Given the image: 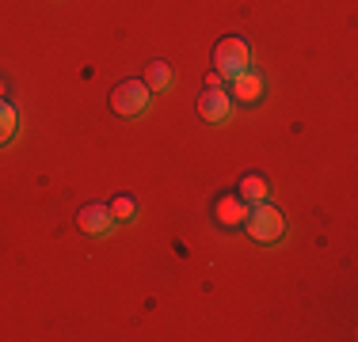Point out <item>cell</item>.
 Listing matches in <instances>:
<instances>
[{
  "mask_svg": "<svg viewBox=\"0 0 358 342\" xmlns=\"http://www.w3.org/2000/svg\"><path fill=\"white\" fill-rule=\"evenodd\" d=\"M221 80H225V76H221L217 68H214V73H206V88H221Z\"/></svg>",
  "mask_w": 358,
  "mask_h": 342,
  "instance_id": "cell-12",
  "label": "cell"
},
{
  "mask_svg": "<svg viewBox=\"0 0 358 342\" xmlns=\"http://www.w3.org/2000/svg\"><path fill=\"white\" fill-rule=\"evenodd\" d=\"M149 96L152 91L145 88V80H122L115 91H110V110L122 114V118H134V114H141V110L149 107Z\"/></svg>",
  "mask_w": 358,
  "mask_h": 342,
  "instance_id": "cell-3",
  "label": "cell"
},
{
  "mask_svg": "<svg viewBox=\"0 0 358 342\" xmlns=\"http://www.w3.org/2000/svg\"><path fill=\"white\" fill-rule=\"evenodd\" d=\"M229 110H233V103H229V96L221 88H210V91H202V99H199V114L206 118V122H229Z\"/></svg>",
  "mask_w": 358,
  "mask_h": 342,
  "instance_id": "cell-5",
  "label": "cell"
},
{
  "mask_svg": "<svg viewBox=\"0 0 358 342\" xmlns=\"http://www.w3.org/2000/svg\"><path fill=\"white\" fill-rule=\"evenodd\" d=\"M76 225H80V232H88V236H103L110 228V209L92 202V205H84V209L76 213Z\"/></svg>",
  "mask_w": 358,
  "mask_h": 342,
  "instance_id": "cell-6",
  "label": "cell"
},
{
  "mask_svg": "<svg viewBox=\"0 0 358 342\" xmlns=\"http://www.w3.org/2000/svg\"><path fill=\"white\" fill-rule=\"evenodd\" d=\"M15 126H20V114H15V107L0 99V144H8V141L15 137Z\"/></svg>",
  "mask_w": 358,
  "mask_h": 342,
  "instance_id": "cell-10",
  "label": "cell"
},
{
  "mask_svg": "<svg viewBox=\"0 0 358 342\" xmlns=\"http://www.w3.org/2000/svg\"><path fill=\"white\" fill-rule=\"evenodd\" d=\"M107 209H110V221H134V213H138V205H134V198H130V194H118V198L110 202Z\"/></svg>",
  "mask_w": 358,
  "mask_h": 342,
  "instance_id": "cell-11",
  "label": "cell"
},
{
  "mask_svg": "<svg viewBox=\"0 0 358 342\" xmlns=\"http://www.w3.org/2000/svg\"><path fill=\"white\" fill-rule=\"evenodd\" d=\"M0 99H4V80H0Z\"/></svg>",
  "mask_w": 358,
  "mask_h": 342,
  "instance_id": "cell-13",
  "label": "cell"
},
{
  "mask_svg": "<svg viewBox=\"0 0 358 342\" xmlns=\"http://www.w3.org/2000/svg\"><path fill=\"white\" fill-rule=\"evenodd\" d=\"M244 217H248V202H244L241 194H221L214 202V221L221 228H241Z\"/></svg>",
  "mask_w": 358,
  "mask_h": 342,
  "instance_id": "cell-4",
  "label": "cell"
},
{
  "mask_svg": "<svg viewBox=\"0 0 358 342\" xmlns=\"http://www.w3.org/2000/svg\"><path fill=\"white\" fill-rule=\"evenodd\" d=\"M233 96H236V103H259V96H263V80H259V73H252V68H244L241 76H233Z\"/></svg>",
  "mask_w": 358,
  "mask_h": 342,
  "instance_id": "cell-7",
  "label": "cell"
},
{
  "mask_svg": "<svg viewBox=\"0 0 358 342\" xmlns=\"http://www.w3.org/2000/svg\"><path fill=\"white\" fill-rule=\"evenodd\" d=\"M244 228H248V236H252V239H259V244H275V239L286 232L282 213H278L267 198L255 202L252 209H248V217H244Z\"/></svg>",
  "mask_w": 358,
  "mask_h": 342,
  "instance_id": "cell-1",
  "label": "cell"
},
{
  "mask_svg": "<svg viewBox=\"0 0 358 342\" xmlns=\"http://www.w3.org/2000/svg\"><path fill=\"white\" fill-rule=\"evenodd\" d=\"M145 88L149 91L172 88V68H168V61H149V68H145Z\"/></svg>",
  "mask_w": 358,
  "mask_h": 342,
  "instance_id": "cell-8",
  "label": "cell"
},
{
  "mask_svg": "<svg viewBox=\"0 0 358 342\" xmlns=\"http://www.w3.org/2000/svg\"><path fill=\"white\" fill-rule=\"evenodd\" d=\"M236 194H241L248 205L263 202V198H267V179H263V175H244L241 179V191H236Z\"/></svg>",
  "mask_w": 358,
  "mask_h": 342,
  "instance_id": "cell-9",
  "label": "cell"
},
{
  "mask_svg": "<svg viewBox=\"0 0 358 342\" xmlns=\"http://www.w3.org/2000/svg\"><path fill=\"white\" fill-rule=\"evenodd\" d=\"M248 65H252V46L244 38H221L214 46V68L225 76V80L241 76Z\"/></svg>",
  "mask_w": 358,
  "mask_h": 342,
  "instance_id": "cell-2",
  "label": "cell"
}]
</instances>
